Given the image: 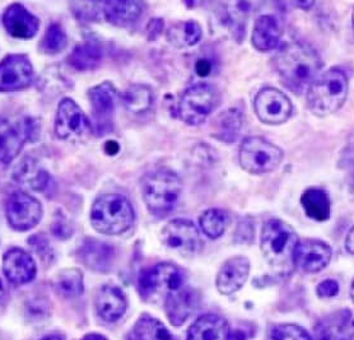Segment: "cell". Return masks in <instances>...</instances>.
<instances>
[{"instance_id":"cell-1","label":"cell","mask_w":354,"mask_h":340,"mask_svg":"<svg viewBox=\"0 0 354 340\" xmlns=\"http://www.w3.org/2000/svg\"><path fill=\"white\" fill-rule=\"evenodd\" d=\"M274 68L288 88L302 93L320 75L322 57L308 45L290 42L277 53Z\"/></svg>"},{"instance_id":"cell-29","label":"cell","mask_w":354,"mask_h":340,"mask_svg":"<svg viewBox=\"0 0 354 340\" xmlns=\"http://www.w3.org/2000/svg\"><path fill=\"white\" fill-rule=\"evenodd\" d=\"M15 178L24 187L35 191H42L48 185L50 176L39 163L31 158H26L18 164L15 171Z\"/></svg>"},{"instance_id":"cell-14","label":"cell","mask_w":354,"mask_h":340,"mask_svg":"<svg viewBox=\"0 0 354 340\" xmlns=\"http://www.w3.org/2000/svg\"><path fill=\"white\" fill-rule=\"evenodd\" d=\"M333 252L326 243L320 240H304L298 243L295 263L304 273L315 274L329 265Z\"/></svg>"},{"instance_id":"cell-42","label":"cell","mask_w":354,"mask_h":340,"mask_svg":"<svg viewBox=\"0 0 354 340\" xmlns=\"http://www.w3.org/2000/svg\"><path fill=\"white\" fill-rule=\"evenodd\" d=\"M53 231H54V235L63 238V240H66L73 234L72 228L66 225L64 219L62 218L57 219V222L53 226Z\"/></svg>"},{"instance_id":"cell-32","label":"cell","mask_w":354,"mask_h":340,"mask_svg":"<svg viewBox=\"0 0 354 340\" xmlns=\"http://www.w3.org/2000/svg\"><path fill=\"white\" fill-rule=\"evenodd\" d=\"M201 27L196 21H185L171 26L167 31V40L178 49L190 48L201 40Z\"/></svg>"},{"instance_id":"cell-35","label":"cell","mask_w":354,"mask_h":340,"mask_svg":"<svg viewBox=\"0 0 354 340\" xmlns=\"http://www.w3.org/2000/svg\"><path fill=\"white\" fill-rule=\"evenodd\" d=\"M57 291L66 297H78L83 293V274L78 269H64L57 276Z\"/></svg>"},{"instance_id":"cell-4","label":"cell","mask_w":354,"mask_h":340,"mask_svg":"<svg viewBox=\"0 0 354 340\" xmlns=\"http://www.w3.org/2000/svg\"><path fill=\"white\" fill-rule=\"evenodd\" d=\"M183 193V182L169 169L151 171L142 180V196L148 211L157 217L167 216L176 208Z\"/></svg>"},{"instance_id":"cell-18","label":"cell","mask_w":354,"mask_h":340,"mask_svg":"<svg viewBox=\"0 0 354 340\" xmlns=\"http://www.w3.org/2000/svg\"><path fill=\"white\" fill-rule=\"evenodd\" d=\"M97 315L106 323H115L125 314L128 308V301L119 287L106 284L97 292Z\"/></svg>"},{"instance_id":"cell-40","label":"cell","mask_w":354,"mask_h":340,"mask_svg":"<svg viewBox=\"0 0 354 340\" xmlns=\"http://www.w3.org/2000/svg\"><path fill=\"white\" fill-rule=\"evenodd\" d=\"M30 245H32L35 250L42 258L50 259V255H53V250L48 246V243L45 240V237L41 236H33L32 240H30Z\"/></svg>"},{"instance_id":"cell-48","label":"cell","mask_w":354,"mask_h":340,"mask_svg":"<svg viewBox=\"0 0 354 340\" xmlns=\"http://www.w3.org/2000/svg\"><path fill=\"white\" fill-rule=\"evenodd\" d=\"M4 296H6V290H4V285H3V282L0 281V302L4 300Z\"/></svg>"},{"instance_id":"cell-22","label":"cell","mask_w":354,"mask_h":340,"mask_svg":"<svg viewBox=\"0 0 354 340\" xmlns=\"http://www.w3.org/2000/svg\"><path fill=\"white\" fill-rule=\"evenodd\" d=\"M199 297L198 293L184 285L178 291L171 293L165 300L166 314L169 316L171 324L180 326L193 315L195 308L198 306Z\"/></svg>"},{"instance_id":"cell-37","label":"cell","mask_w":354,"mask_h":340,"mask_svg":"<svg viewBox=\"0 0 354 340\" xmlns=\"http://www.w3.org/2000/svg\"><path fill=\"white\" fill-rule=\"evenodd\" d=\"M266 340H313V338L298 325L277 324L269 329Z\"/></svg>"},{"instance_id":"cell-20","label":"cell","mask_w":354,"mask_h":340,"mask_svg":"<svg viewBox=\"0 0 354 340\" xmlns=\"http://www.w3.org/2000/svg\"><path fill=\"white\" fill-rule=\"evenodd\" d=\"M353 315L349 310H339L319 321L315 328V340H349Z\"/></svg>"},{"instance_id":"cell-33","label":"cell","mask_w":354,"mask_h":340,"mask_svg":"<svg viewBox=\"0 0 354 340\" xmlns=\"http://www.w3.org/2000/svg\"><path fill=\"white\" fill-rule=\"evenodd\" d=\"M127 110L133 115H143L153 105V92L148 86L137 84L127 89L122 96Z\"/></svg>"},{"instance_id":"cell-44","label":"cell","mask_w":354,"mask_h":340,"mask_svg":"<svg viewBox=\"0 0 354 340\" xmlns=\"http://www.w3.org/2000/svg\"><path fill=\"white\" fill-rule=\"evenodd\" d=\"M195 72L199 77H207L212 72V63L207 59H201L196 62Z\"/></svg>"},{"instance_id":"cell-46","label":"cell","mask_w":354,"mask_h":340,"mask_svg":"<svg viewBox=\"0 0 354 340\" xmlns=\"http://www.w3.org/2000/svg\"><path fill=\"white\" fill-rule=\"evenodd\" d=\"M106 151L109 154H116L119 152V144L116 142H107L106 143Z\"/></svg>"},{"instance_id":"cell-30","label":"cell","mask_w":354,"mask_h":340,"mask_svg":"<svg viewBox=\"0 0 354 340\" xmlns=\"http://www.w3.org/2000/svg\"><path fill=\"white\" fill-rule=\"evenodd\" d=\"M102 57H104V53L100 44L88 40L84 41L83 44H80L74 48L68 62L74 69L83 72V70H91L97 68L102 62Z\"/></svg>"},{"instance_id":"cell-16","label":"cell","mask_w":354,"mask_h":340,"mask_svg":"<svg viewBox=\"0 0 354 340\" xmlns=\"http://www.w3.org/2000/svg\"><path fill=\"white\" fill-rule=\"evenodd\" d=\"M3 272L10 283L24 285L36 278L37 267L28 252L13 247L3 256Z\"/></svg>"},{"instance_id":"cell-34","label":"cell","mask_w":354,"mask_h":340,"mask_svg":"<svg viewBox=\"0 0 354 340\" xmlns=\"http://www.w3.org/2000/svg\"><path fill=\"white\" fill-rule=\"evenodd\" d=\"M199 223L204 235L212 240H217L225 234L230 223V216L223 209L210 208L201 214Z\"/></svg>"},{"instance_id":"cell-39","label":"cell","mask_w":354,"mask_h":340,"mask_svg":"<svg viewBox=\"0 0 354 340\" xmlns=\"http://www.w3.org/2000/svg\"><path fill=\"white\" fill-rule=\"evenodd\" d=\"M316 293L320 299H333L339 293V284L334 279H325L317 285Z\"/></svg>"},{"instance_id":"cell-7","label":"cell","mask_w":354,"mask_h":340,"mask_svg":"<svg viewBox=\"0 0 354 340\" xmlns=\"http://www.w3.org/2000/svg\"><path fill=\"white\" fill-rule=\"evenodd\" d=\"M242 169L252 175H264L278 170L284 160L282 149L263 137L243 139L239 151Z\"/></svg>"},{"instance_id":"cell-6","label":"cell","mask_w":354,"mask_h":340,"mask_svg":"<svg viewBox=\"0 0 354 340\" xmlns=\"http://www.w3.org/2000/svg\"><path fill=\"white\" fill-rule=\"evenodd\" d=\"M185 285L183 272L174 264L160 263L143 270L138 279L140 296L148 302L166 300L171 293Z\"/></svg>"},{"instance_id":"cell-47","label":"cell","mask_w":354,"mask_h":340,"mask_svg":"<svg viewBox=\"0 0 354 340\" xmlns=\"http://www.w3.org/2000/svg\"><path fill=\"white\" fill-rule=\"evenodd\" d=\"M82 340H107L106 337L104 335H101V334H95V332H92V334H87V335H84Z\"/></svg>"},{"instance_id":"cell-13","label":"cell","mask_w":354,"mask_h":340,"mask_svg":"<svg viewBox=\"0 0 354 340\" xmlns=\"http://www.w3.org/2000/svg\"><path fill=\"white\" fill-rule=\"evenodd\" d=\"M33 65L26 55H8L0 63V92L27 88L33 81Z\"/></svg>"},{"instance_id":"cell-8","label":"cell","mask_w":354,"mask_h":340,"mask_svg":"<svg viewBox=\"0 0 354 340\" xmlns=\"http://www.w3.org/2000/svg\"><path fill=\"white\" fill-rule=\"evenodd\" d=\"M219 102L217 89L208 83H196L186 89L178 101L177 113L183 122L198 126L207 122Z\"/></svg>"},{"instance_id":"cell-5","label":"cell","mask_w":354,"mask_h":340,"mask_svg":"<svg viewBox=\"0 0 354 340\" xmlns=\"http://www.w3.org/2000/svg\"><path fill=\"white\" fill-rule=\"evenodd\" d=\"M136 211L129 200L120 194H105L97 198L91 209V225L97 232L116 236L131 228Z\"/></svg>"},{"instance_id":"cell-43","label":"cell","mask_w":354,"mask_h":340,"mask_svg":"<svg viewBox=\"0 0 354 340\" xmlns=\"http://www.w3.org/2000/svg\"><path fill=\"white\" fill-rule=\"evenodd\" d=\"M162 30H163V21H162L161 18H154V19H152L149 22V25H148L149 39L154 40L162 32Z\"/></svg>"},{"instance_id":"cell-27","label":"cell","mask_w":354,"mask_h":340,"mask_svg":"<svg viewBox=\"0 0 354 340\" xmlns=\"http://www.w3.org/2000/svg\"><path fill=\"white\" fill-rule=\"evenodd\" d=\"M301 205L307 217L316 222H325L330 218V198L322 187L306 189L301 195Z\"/></svg>"},{"instance_id":"cell-26","label":"cell","mask_w":354,"mask_h":340,"mask_svg":"<svg viewBox=\"0 0 354 340\" xmlns=\"http://www.w3.org/2000/svg\"><path fill=\"white\" fill-rule=\"evenodd\" d=\"M80 259L92 270L106 272L113 264V249L107 243L89 238L80 249Z\"/></svg>"},{"instance_id":"cell-2","label":"cell","mask_w":354,"mask_h":340,"mask_svg":"<svg viewBox=\"0 0 354 340\" xmlns=\"http://www.w3.org/2000/svg\"><path fill=\"white\" fill-rule=\"evenodd\" d=\"M298 243V236L293 227L281 219H269L261 229V255L266 264L281 276H288L296 265Z\"/></svg>"},{"instance_id":"cell-23","label":"cell","mask_w":354,"mask_h":340,"mask_svg":"<svg viewBox=\"0 0 354 340\" xmlns=\"http://www.w3.org/2000/svg\"><path fill=\"white\" fill-rule=\"evenodd\" d=\"M88 98L98 126H101V124L109 122L115 111L116 101L119 98L118 89L115 88L113 83L104 82L89 89Z\"/></svg>"},{"instance_id":"cell-9","label":"cell","mask_w":354,"mask_h":340,"mask_svg":"<svg viewBox=\"0 0 354 340\" xmlns=\"http://www.w3.org/2000/svg\"><path fill=\"white\" fill-rule=\"evenodd\" d=\"M254 110L259 120L266 125H282L288 122L293 105L288 96L274 87L260 89L254 100Z\"/></svg>"},{"instance_id":"cell-51","label":"cell","mask_w":354,"mask_h":340,"mask_svg":"<svg viewBox=\"0 0 354 340\" xmlns=\"http://www.w3.org/2000/svg\"><path fill=\"white\" fill-rule=\"evenodd\" d=\"M0 340H10L4 332H0Z\"/></svg>"},{"instance_id":"cell-53","label":"cell","mask_w":354,"mask_h":340,"mask_svg":"<svg viewBox=\"0 0 354 340\" xmlns=\"http://www.w3.org/2000/svg\"><path fill=\"white\" fill-rule=\"evenodd\" d=\"M352 30H353V33H354V9H353V15H352Z\"/></svg>"},{"instance_id":"cell-17","label":"cell","mask_w":354,"mask_h":340,"mask_svg":"<svg viewBox=\"0 0 354 340\" xmlns=\"http://www.w3.org/2000/svg\"><path fill=\"white\" fill-rule=\"evenodd\" d=\"M250 274V260L246 256H234L223 263L218 272L216 285L219 293L232 294L240 291Z\"/></svg>"},{"instance_id":"cell-25","label":"cell","mask_w":354,"mask_h":340,"mask_svg":"<svg viewBox=\"0 0 354 340\" xmlns=\"http://www.w3.org/2000/svg\"><path fill=\"white\" fill-rule=\"evenodd\" d=\"M243 126L245 113L237 107L227 108L216 117L212 135L223 143H234L240 138Z\"/></svg>"},{"instance_id":"cell-19","label":"cell","mask_w":354,"mask_h":340,"mask_svg":"<svg viewBox=\"0 0 354 340\" xmlns=\"http://www.w3.org/2000/svg\"><path fill=\"white\" fill-rule=\"evenodd\" d=\"M145 3L136 0H113L101 3V12L107 22L116 27L136 25L143 15Z\"/></svg>"},{"instance_id":"cell-36","label":"cell","mask_w":354,"mask_h":340,"mask_svg":"<svg viewBox=\"0 0 354 340\" xmlns=\"http://www.w3.org/2000/svg\"><path fill=\"white\" fill-rule=\"evenodd\" d=\"M68 44V37L63 27L57 23H53L48 27L40 42V50L45 54H57L65 49Z\"/></svg>"},{"instance_id":"cell-11","label":"cell","mask_w":354,"mask_h":340,"mask_svg":"<svg viewBox=\"0 0 354 340\" xmlns=\"http://www.w3.org/2000/svg\"><path fill=\"white\" fill-rule=\"evenodd\" d=\"M41 202L24 191H16L10 195L6 204V216L9 226L18 232L30 231L42 219Z\"/></svg>"},{"instance_id":"cell-49","label":"cell","mask_w":354,"mask_h":340,"mask_svg":"<svg viewBox=\"0 0 354 340\" xmlns=\"http://www.w3.org/2000/svg\"><path fill=\"white\" fill-rule=\"evenodd\" d=\"M41 340H64V338L60 337V335H50V337H46V338Z\"/></svg>"},{"instance_id":"cell-10","label":"cell","mask_w":354,"mask_h":340,"mask_svg":"<svg viewBox=\"0 0 354 340\" xmlns=\"http://www.w3.org/2000/svg\"><path fill=\"white\" fill-rule=\"evenodd\" d=\"M162 243L169 250L185 258L194 256L201 247L198 228L192 220L184 218L172 219L163 227Z\"/></svg>"},{"instance_id":"cell-41","label":"cell","mask_w":354,"mask_h":340,"mask_svg":"<svg viewBox=\"0 0 354 340\" xmlns=\"http://www.w3.org/2000/svg\"><path fill=\"white\" fill-rule=\"evenodd\" d=\"M27 312H30V315L32 317L37 316V317L44 319L48 315V308L45 306V301H39V302L32 301V302H30V305L27 308Z\"/></svg>"},{"instance_id":"cell-52","label":"cell","mask_w":354,"mask_h":340,"mask_svg":"<svg viewBox=\"0 0 354 340\" xmlns=\"http://www.w3.org/2000/svg\"><path fill=\"white\" fill-rule=\"evenodd\" d=\"M351 193H352L354 198V176L353 178H352V184H351Z\"/></svg>"},{"instance_id":"cell-3","label":"cell","mask_w":354,"mask_h":340,"mask_svg":"<svg viewBox=\"0 0 354 340\" xmlns=\"http://www.w3.org/2000/svg\"><path fill=\"white\" fill-rule=\"evenodd\" d=\"M348 78L338 68L320 74L307 88L306 102L310 113L325 117L339 111L348 97Z\"/></svg>"},{"instance_id":"cell-12","label":"cell","mask_w":354,"mask_h":340,"mask_svg":"<svg viewBox=\"0 0 354 340\" xmlns=\"http://www.w3.org/2000/svg\"><path fill=\"white\" fill-rule=\"evenodd\" d=\"M92 126L86 113L72 98L60 101L55 117L57 137L68 142H80L91 133Z\"/></svg>"},{"instance_id":"cell-15","label":"cell","mask_w":354,"mask_h":340,"mask_svg":"<svg viewBox=\"0 0 354 340\" xmlns=\"http://www.w3.org/2000/svg\"><path fill=\"white\" fill-rule=\"evenodd\" d=\"M3 25L12 37L19 40H30L39 32L40 19L22 4L13 3L4 10Z\"/></svg>"},{"instance_id":"cell-28","label":"cell","mask_w":354,"mask_h":340,"mask_svg":"<svg viewBox=\"0 0 354 340\" xmlns=\"http://www.w3.org/2000/svg\"><path fill=\"white\" fill-rule=\"evenodd\" d=\"M28 140L24 125L0 128V162L9 164L19 155L24 143Z\"/></svg>"},{"instance_id":"cell-31","label":"cell","mask_w":354,"mask_h":340,"mask_svg":"<svg viewBox=\"0 0 354 340\" xmlns=\"http://www.w3.org/2000/svg\"><path fill=\"white\" fill-rule=\"evenodd\" d=\"M128 340H174V338L160 320L145 315L131 328Z\"/></svg>"},{"instance_id":"cell-45","label":"cell","mask_w":354,"mask_h":340,"mask_svg":"<svg viewBox=\"0 0 354 340\" xmlns=\"http://www.w3.org/2000/svg\"><path fill=\"white\" fill-rule=\"evenodd\" d=\"M346 247L348 252H351L352 255H354V227L351 228V231L346 235Z\"/></svg>"},{"instance_id":"cell-38","label":"cell","mask_w":354,"mask_h":340,"mask_svg":"<svg viewBox=\"0 0 354 340\" xmlns=\"http://www.w3.org/2000/svg\"><path fill=\"white\" fill-rule=\"evenodd\" d=\"M254 238V226L250 220H242L239 223L236 234H234V241L237 243H252Z\"/></svg>"},{"instance_id":"cell-24","label":"cell","mask_w":354,"mask_h":340,"mask_svg":"<svg viewBox=\"0 0 354 340\" xmlns=\"http://www.w3.org/2000/svg\"><path fill=\"white\" fill-rule=\"evenodd\" d=\"M282 37L279 22L272 15L259 17L251 33V42L259 51H270L278 48Z\"/></svg>"},{"instance_id":"cell-21","label":"cell","mask_w":354,"mask_h":340,"mask_svg":"<svg viewBox=\"0 0 354 340\" xmlns=\"http://www.w3.org/2000/svg\"><path fill=\"white\" fill-rule=\"evenodd\" d=\"M186 340H232V332L222 316L205 314L190 326Z\"/></svg>"},{"instance_id":"cell-50","label":"cell","mask_w":354,"mask_h":340,"mask_svg":"<svg viewBox=\"0 0 354 340\" xmlns=\"http://www.w3.org/2000/svg\"><path fill=\"white\" fill-rule=\"evenodd\" d=\"M351 297H352V301L354 302V279L352 282V287H351Z\"/></svg>"}]
</instances>
